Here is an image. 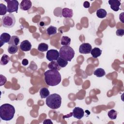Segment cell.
I'll return each instance as SVG.
<instances>
[{"mask_svg": "<svg viewBox=\"0 0 124 124\" xmlns=\"http://www.w3.org/2000/svg\"><path fill=\"white\" fill-rule=\"evenodd\" d=\"M44 78L46 83L50 86H55L61 81V75L59 72L54 70H48L44 73Z\"/></svg>", "mask_w": 124, "mask_h": 124, "instance_id": "6da1fadb", "label": "cell"}, {"mask_svg": "<svg viewBox=\"0 0 124 124\" xmlns=\"http://www.w3.org/2000/svg\"><path fill=\"white\" fill-rule=\"evenodd\" d=\"M15 108L10 104H4L0 107V117L4 121L11 120L14 116Z\"/></svg>", "mask_w": 124, "mask_h": 124, "instance_id": "7a4b0ae2", "label": "cell"}, {"mask_svg": "<svg viewBox=\"0 0 124 124\" xmlns=\"http://www.w3.org/2000/svg\"><path fill=\"white\" fill-rule=\"evenodd\" d=\"M46 105L50 108L56 109L59 108L62 103V98L57 93H53L46 98Z\"/></svg>", "mask_w": 124, "mask_h": 124, "instance_id": "3957f363", "label": "cell"}, {"mask_svg": "<svg viewBox=\"0 0 124 124\" xmlns=\"http://www.w3.org/2000/svg\"><path fill=\"white\" fill-rule=\"evenodd\" d=\"M75 54L74 49L69 46H63L60 48V57L68 62H71Z\"/></svg>", "mask_w": 124, "mask_h": 124, "instance_id": "277c9868", "label": "cell"}, {"mask_svg": "<svg viewBox=\"0 0 124 124\" xmlns=\"http://www.w3.org/2000/svg\"><path fill=\"white\" fill-rule=\"evenodd\" d=\"M2 25L5 28H11L16 23V19L13 14H9L3 16L1 18Z\"/></svg>", "mask_w": 124, "mask_h": 124, "instance_id": "5b68a950", "label": "cell"}, {"mask_svg": "<svg viewBox=\"0 0 124 124\" xmlns=\"http://www.w3.org/2000/svg\"><path fill=\"white\" fill-rule=\"evenodd\" d=\"M7 3V12L10 14L13 12H17L18 9L19 2L16 0H5Z\"/></svg>", "mask_w": 124, "mask_h": 124, "instance_id": "8992f818", "label": "cell"}, {"mask_svg": "<svg viewBox=\"0 0 124 124\" xmlns=\"http://www.w3.org/2000/svg\"><path fill=\"white\" fill-rule=\"evenodd\" d=\"M59 56V52L56 49H52L47 50L46 54V58L50 62L57 61Z\"/></svg>", "mask_w": 124, "mask_h": 124, "instance_id": "52a82bcc", "label": "cell"}, {"mask_svg": "<svg viewBox=\"0 0 124 124\" xmlns=\"http://www.w3.org/2000/svg\"><path fill=\"white\" fill-rule=\"evenodd\" d=\"M92 49V46L89 43H84L80 45L79 52L81 54H89Z\"/></svg>", "mask_w": 124, "mask_h": 124, "instance_id": "ba28073f", "label": "cell"}, {"mask_svg": "<svg viewBox=\"0 0 124 124\" xmlns=\"http://www.w3.org/2000/svg\"><path fill=\"white\" fill-rule=\"evenodd\" d=\"M73 116L78 119H81L84 115V111L82 108L80 107H75L72 111Z\"/></svg>", "mask_w": 124, "mask_h": 124, "instance_id": "9c48e42d", "label": "cell"}, {"mask_svg": "<svg viewBox=\"0 0 124 124\" xmlns=\"http://www.w3.org/2000/svg\"><path fill=\"white\" fill-rule=\"evenodd\" d=\"M20 48L23 51H29L31 48V44L28 40H24L20 43Z\"/></svg>", "mask_w": 124, "mask_h": 124, "instance_id": "30bf717a", "label": "cell"}, {"mask_svg": "<svg viewBox=\"0 0 124 124\" xmlns=\"http://www.w3.org/2000/svg\"><path fill=\"white\" fill-rule=\"evenodd\" d=\"M32 6V3L30 0H22L19 4L20 8L24 11L29 10Z\"/></svg>", "mask_w": 124, "mask_h": 124, "instance_id": "8fae6325", "label": "cell"}, {"mask_svg": "<svg viewBox=\"0 0 124 124\" xmlns=\"http://www.w3.org/2000/svg\"><path fill=\"white\" fill-rule=\"evenodd\" d=\"M108 4L110 5V8L115 11H118L119 9V6L121 5V0H109Z\"/></svg>", "mask_w": 124, "mask_h": 124, "instance_id": "7c38bea8", "label": "cell"}, {"mask_svg": "<svg viewBox=\"0 0 124 124\" xmlns=\"http://www.w3.org/2000/svg\"><path fill=\"white\" fill-rule=\"evenodd\" d=\"M11 38V35L6 32L2 33L0 36V46L4 44L5 43H9Z\"/></svg>", "mask_w": 124, "mask_h": 124, "instance_id": "4fadbf2b", "label": "cell"}, {"mask_svg": "<svg viewBox=\"0 0 124 124\" xmlns=\"http://www.w3.org/2000/svg\"><path fill=\"white\" fill-rule=\"evenodd\" d=\"M62 15L65 18H71L73 16V10L67 8H64L62 10Z\"/></svg>", "mask_w": 124, "mask_h": 124, "instance_id": "5bb4252c", "label": "cell"}, {"mask_svg": "<svg viewBox=\"0 0 124 124\" xmlns=\"http://www.w3.org/2000/svg\"><path fill=\"white\" fill-rule=\"evenodd\" d=\"M91 54L94 58H97L102 54V50L98 47H94L92 49Z\"/></svg>", "mask_w": 124, "mask_h": 124, "instance_id": "9a60e30c", "label": "cell"}, {"mask_svg": "<svg viewBox=\"0 0 124 124\" xmlns=\"http://www.w3.org/2000/svg\"><path fill=\"white\" fill-rule=\"evenodd\" d=\"M48 68L51 70H54L59 71L61 69V67L59 65L56 61H52L48 63L47 65Z\"/></svg>", "mask_w": 124, "mask_h": 124, "instance_id": "2e32d148", "label": "cell"}, {"mask_svg": "<svg viewBox=\"0 0 124 124\" xmlns=\"http://www.w3.org/2000/svg\"><path fill=\"white\" fill-rule=\"evenodd\" d=\"M41 98H46L50 95V92L47 88L46 87L42 88L39 92Z\"/></svg>", "mask_w": 124, "mask_h": 124, "instance_id": "e0dca14e", "label": "cell"}, {"mask_svg": "<svg viewBox=\"0 0 124 124\" xmlns=\"http://www.w3.org/2000/svg\"><path fill=\"white\" fill-rule=\"evenodd\" d=\"M107 15V12L106 10L102 8L98 9L96 11V16L98 18H105Z\"/></svg>", "mask_w": 124, "mask_h": 124, "instance_id": "ac0fdd59", "label": "cell"}, {"mask_svg": "<svg viewBox=\"0 0 124 124\" xmlns=\"http://www.w3.org/2000/svg\"><path fill=\"white\" fill-rule=\"evenodd\" d=\"M93 74L97 77H102L106 75V72L103 68H99L94 71Z\"/></svg>", "mask_w": 124, "mask_h": 124, "instance_id": "d6986e66", "label": "cell"}, {"mask_svg": "<svg viewBox=\"0 0 124 124\" xmlns=\"http://www.w3.org/2000/svg\"><path fill=\"white\" fill-rule=\"evenodd\" d=\"M71 43V39L68 36H62L61 39V44L62 46H69Z\"/></svg>", "mask_w": 124, "mask_h": 124, "instance_id": "ffe728a7", "label": "cell"}, {"mask_svg": "<svg viewBox=\"0 0 124 124\" xmlns=\"http://www.w3.org/2000/svg\"><path fill=\"white\" fill-rule=\"evenodd\" d=\"M59 64V65L61 67V68H63L65 67L67 64H68V61H66L65 60L62 59L61 57L59 56L57 60L56 61Z\"/></svg>", "mask_w": 124, "mask_h": 124, "instance_id": "44dd1931", "label": "cell"}, {"mask_svg": "<svg viewBox=\"0 0 124 124\" xmlns=\"http://www.w3.org/2000/svg\"><path fill=\"white\" fill-rule=\"evenodd\" d=\"M57 30V29L56 27L53 26H50L46 29V33L49 35H53L56 34Z\"/></svg>", "mask_w": 124, "mask_h": 124, "instance_id": "7402d4cb", "label": "cell"}, {"mask_svg": "<svg viewBox=\"0 0 124 124\" xmlns=\"http://www.w3.org/2000/svg\"><path fill=\"white\" fill-rule=\"evenodd\" d=\"M18 51V47L14 45H9L8 47V52L11 54H15Z\"/></svg>", "mask_w": 124, "mask_h": 124, "instance_id": "603a6c76", "label": "cell"}, {"mask_svg": "<svg viewBox=\"0 0 124 124\" xmlns=\"http://www.w3.org/2000/svg\"><path fill=\"white\" fill-rule=\"evenodd\" d=\"M48 48V46L47 44L44 43H42L39 44L37 49L40 52H45L47 51Z\"/></svg>", "mask_w": 124, "mask_h": 124, "instance_id": "cb8c5ba5", "label": "cell"}, {"mask_svg": "<svg viewBox=\"0 0 124 124\" xmlns=\"http://www.w3.org/2000/svg\"><path fill=\"white\" fill-rule=\"evenodd\" d=\"M10 61V57L6 54H3L1 58L0 64L2 65L7 64Z\"/></svg>", "mask_w": 124, "mask_h": 124, "instance_id": "d4e9b609", "label": "cell"}, {"mask_svg": "<svg viewBox=\"0 0 124 124\" xmlns=\"http://www.w3.org/2000/svg\"><path fill=\"white\" fill-rule=\"evenodd\" d=\"M19 39L17 36H12L11 37V40L8 43L9 45H14L17 46L19 44Z\"/></svg>", "mask_w": 124, "mask_h": 124, "instance_id": "484cf974", "label": "cell"}, {"mask_svg": "<svg viewBox=\"0 0 124 124\" xmlns=\"http://www.w3.org/2000/svg\"><path fill=\"white\" fill-rule=\"evenodd\" d=\"M108 117L111 120H114L116 118L117 116V112L115 109H111L108 112Z\"/></svg>", "mask_w": 124, "mask_h": 124, "instance_id": "4316f807", "label": "cell"}, {"mask_svg": "<svg viewBox=\"0 0 124 124\" xmlns=\"http://www.w3.org/2000/svg\"><path fill=\"white\" fill-rule=\"evenodd\" d=\"M7 12V8L5 5L3 3L0 4V15L1 16H5Z\"/></svg>", "mask_w": 124, "mask_h": 124, "instance_id": "83f0119b", "label": "cell"}, {"mask_svg": "<svg viewBox=\"0 0 124 124\" xmlns=\"http://www.w3.org/2000/svg\"><path fill=\"white\" fill-rule=\"evenodd\" d=\"M0 86H1L5 84L7 81V79L5 76H3L1 74L0 75Z\"/></svg>", "mask_w": 124, "mask_h": 124, "instance_id": "f1b7e54d", "label": "cell"}, {"mask_svg": "<svg viewBox=\"0 0 124 124\" xmlns=\"http://www.w3.org/2000/svg\"><path fill=\"white\" fill-rule=\"evenodd\" d=\"M116 34L118 36H123L124 34V29L123 28L117 29L116 31Z\"/></svg>", "mask_w": 124, "mask_h": 124, "instance_id": "f546056e", "label": "cell"}, {"mask_svg": "<svg viewBox=\"0 0 124 124\" xmlns=\"http://www.w3.org/2000/svg\"><path fill=\"white\" fill-rule=\"evenodd\" d=\"M83 6L85 8H88L90 7V3L89 1H85L83 3Z\"/></svg>", "mask_w": 124, "mask_h": 124, "instance_id": "4dcf8cb0", "label": "cell"}, {"mask_svg": "<svg viewBox=\"0 0 124 124\" xmlns=\"http://www.w3.org/2000/svg\"><path fill=\"white\" fill-rule=\"evenodd\" d=\"M28 63H29V61L26 59H24L22 61V64L24 66L27 65L28 64Z\"/></svg>", "mask_w": 124, "mask_h": 124, "instance_id": "1f68e13d", "label": "cell"}, {"mask_svg": "<svg viewBox=\"0 0 124 124\" xmlns=\"http://www.w3.org/2000/svg\"><path fill=\"white\" fill-rule=\"evenodd\" d=\"M44 124H52L53 123L50 119H45L43 122Z\"/></svg>", "mask_w": 124, "mask_h": 124, "instance_id": "d6a6232c", "label": "cell"}]
</instances>
